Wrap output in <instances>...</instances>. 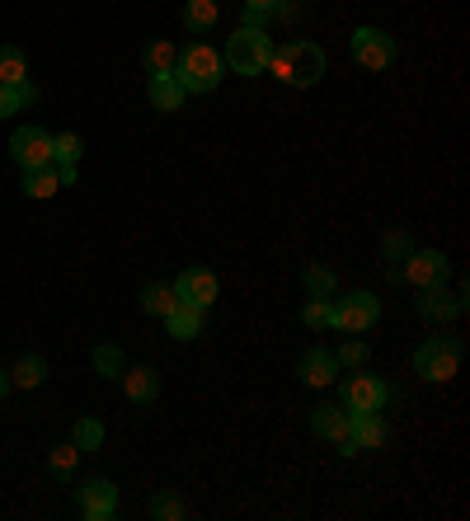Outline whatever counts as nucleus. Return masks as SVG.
Returning a JSON list of instances; mask_svg holds the SVG:
<instances>
[{
  "label": "nucleus",
  "instance_id": "obj_1",
  "mask_svg": "<svg viewBox=\"0 0 470 521\" xmlns=\"http://www.w3.org/2000/svg\"><path fill=\"white\" fill-rule=\"evenodd\" d=\"M268 71H273L282 85H292V90H311V85L325 80L329 57H325V47L311 43V38H292V43L273 47V62H268Z\"/></svg>",
  "mask_w": 470,
  "mask_h": 521
},
{
  "label": "nucleus",
  "instance_id": "obj_2",
  "mask_svg": "<svg viewBox=\"0 0 470 521\" xmlns=\"http://www.w3.org/2000/svg\"><path fill=\"white\" fill-rule=\"evenodd\" d=\"M174 80L184 85V94H212L226 80V62H221L217 47L207 43H188L174 62Z\"/></svg>",
  "mask_w": 470,
  "mask_h": 521
},
{
  "label": "nucleus",
  "instance_id": "obj_3",
  "mask_svg": "<svg viewBox=\"0 0 470 521\" xmlns=\"http://www.w3.org/2000/svg\"><path fill=\"white\" fill-rule=\"evenodd\" d=\"M221 62L235 76H264L268 62H273V38L268 29H235L221 47Z\"/></svg>",
  "mask_w": 470,
  "mask_h": 521
},
{
  "label": "nucleus",
  "instance_id": "obj_4",
  "mask_svg": "<svg viewBox=\"0 0 470 521\" xmlns=\"http://www.w3.org/2000/svg\"><path fill=\"white\" fill-rule=\"evenodd\" d=\"M381 320V301L372 292H344L329 301V329H344V334H367Z\"/></svg>",
  "mask_w": 470,
  "mask_h": 521
},
{
  "label": "nucleus",
  "instance_id": "obj_5",
  "mask_svg": "<svg viewBox=\"0 0 470 521\" xmlns=\"http://www.w3.org/2000/svg\"><path fill=\"white\" fill-rule=\"evenodd\" d=\"M456 367H461V338H447V334L428 338V343H419V353H414V371L433 385H447L456 376Z\"/></svg>",
  "mask_w": 470,
  "mask_h": 521
},
{
  "label": "nucleus",
  "instance_id": "obj_6",
  "mask_svg": "<svg viewBox=\"0 0 470 521\" xmlns=\"http://www.w3.org/2000/svg\"><path fill=\"white\" fill-rule=\"evenodd\" d=\"M386 399H391V385L367 367H353V376H344L339 385V404L348 414H376V409H386Z\"/></svg>",
  "mask_w": 470,
  "mask_h": 521
},
{
  "label": "nucleus",
  "instance_id": "obj_7",
  "mask_svg": "<svg viewBox=\"0 0 470 521\" xmlns=\"http://www.w3.org/2000/svg\"><path fill=\"white\" fill-rule=\"evenodd\" d=\"M400 277H405L414 292H433V287H447L452 263H447L442 249H414V254L405 259V268H400Z\"/></svg>",
  "mask_w": 470,
  "mask_h": 521
},
{
  "label": "nucleus",
  "instance_id": "obj_8",
  "mask_svg": "<svg viewBox=\"0 0 470 521\" xmlns=\"http://www.w3.org/2000/svg\"><path fill=\"white\" fill-rule=\"evenodd\" d=\"M348 52H353V62L367 66V71H386V66L395 62V38L386 29L362 24V29H353V38H348Z\"/></svg>",
  "mask_w": 470,
  "mask_h": 521
},
{
  "label": "nucleus",
  "instance_id": "obj_9",
  "mask_svg": "<svg viewBox=\"0 0 470 521\" xmlns=\"http://www.w3.org/2000/svg\"><path fill=\"white\" fill-rule=\"evenodd\" d=\"M170 287H174V301H184V306H193V310L217 306V296H221L217 273H207V268H184L179 282H170Z\"/></svg>",
  "mask_w": 470,
  "mask_h": 521
},
{
  "label": "nucleus",
  "instance_id": "obj_10",
  "mask_svg": "<svg viewBox=\"0 0 470 521\" xmlns=\"http://www.w3.org/2000/svg\"><path fill=\"white\" fill-rule=\"evenodd\" d=\"M10 155H15L19 169H43L52 165V132L43 127H15V137H10Z\"/></svg>",
  "mask_w": 470,
  "mask_h": 521
},
{
  "label": "nucleus",
  "instance_id": "obj_11",
  "mask_svg": "<svg viewBox=\"0 0 470 521\" xmlns=\"http://www.w3.org/2000/svg\"><path fill=\"white\" fill-rule=\"evenodd\" d=\"M381 442H386V418H381V409H376V414H348V437L339 442V451H344V456L376 451Z\"/></svg>",
  "mask_w": 470,
  "mask_h": 521
},
{
  "label": "nucleus",
  "instance_id": "obj_12",
  "mask_svg": "<svg viewBox=\"0 0 470 521\" xmlns=\"http://www.w3.org/2000/svg\"><path fill=\"white\" fill-rule=\"evenodd\" d=\"M80 498V517L85 521H109L118 512V489H113L109 479H85L76 489Z\"/></svg>",
  "mask_w": 470,
  "mask_h": 521
},
{
  "label": "nucleus",
  "instance_id": "obj_13",
  "mask_svg": "<svg viewBox=\"0 0 470 521\" xmlns=\"http://www.w3.org/2000/svg\"><path fill=\"white\" fill-rule=\"evenodd\" d=\"M297 376L311 385V390H325V385L339 376V357L329 353V348H306V353H301Z\"/></svg>",
  "mask_w": 470,
  "mask_h": 521
},
{
  "label": "nucleus",
  "instance_id": "obj_14",
  "mask_svg": "<svg viewBox=\"0 0 470 521\" xmlns=\"http://www.w3.org/2000/svg\"><path fill=\"white\" fill-rule=\"evenodd\" d=\"M311 432L320 437V442H344L348 437V409L344 404H320V409H311Z\"/></svg>",
  "mask_w": 470,
  "mask_h": 521
},
{
  "label": "nucleus",
  "instance_id": "obj_15",
  "mask_svg": "<svg viewBox=\"0 0 470 521\" xmlns=\"http://www.w3.org/2000/svg\"><path fill=\"white\" fill-rule=\"evenodd\" d=\"M461 310H466V301H461V296H452L447 287H433V292H423V301H419V315L428 324H452Z\"/></svg>",
  "mask_w": 470,
  "mask_h": 521
},
{
  "label": "nucleus",
  "instance_id": "obj_16",
  "mask_svg": "<svg viewBox=\"0 0 470 521\" xmlns=\"http://www.w3.org/2000/svg\"><path fill=\"white\" fill-rule=\"evenodd\" d=\"M165 334L179 338V343H193V338L203 334V310L184 306V301H174L170 315H165Z\"/></svg>",
  "mask_w": 470,
  "mask_h": 521
},
{
  "label": "nucleus",
  "instance_id": "obj_17",
  "mask_svg": "<svg viewBox=\"0 0 470 521\" xmlns=\"http://www.w3.org/2000/svg\"><path fill=\"white\" fill-rule=\"evenodd\" d=\"M146 99H151V108H156V113H179L188 94H184V85H179L174 76H151V85H146Z\"/></svg>",
  "mask_w": 470,
  "mask_h": 521
},
{
  "label": "nucleus",
  "instance_id": "obj_18",
  "mask_svg": "<svg viewBox=\"0 0 470 521\" xmlns=\"http://www.w3.org/2000/svg\"><path fill=\"white\" fill-rule=\"evenodd\" d=\"M118 381H123V390H127L132 404H151V399L160 395V376L151 367H127Z\"/></svg>",
  "mask_w": 470,
  "mask_h": 521
},
{
  "label": "nucleus",
  "instance_id": "obj_19",
  "mask_svg": "<svg viewBox=\"0 0 470 521\" xmlns=\"http://www.w3.org/2000/svg\"><path fill=\"white\" fill-rule=\"evenodd\" d=\"M174 62H179V47L165 43V38H151V43L141 47V66L151 76H174Z\"/></svg>",
  "mask_w": 470,
  "mask_h": 521
},
{
  "label": "nucleus",
  "instance_id": "obj_20",
  "mask_svg": "<svg viewBox=\"0 0 470 521\" xmlns=\"http://www.w3.org/2000/svg\"><path fill=\"white\" fill-rule=\"evenodd\" d=\"M301 282H306V296H315V301H334V296H339V277H334V268H325V263H306Z\"/></svg>",
  "mask_w": 470,
  "mask_h": 521
},
{
  "label": "nucleus",
  "instance_id": "obj_21",
  "mask_svg": "<svg viewBox=\"0 0 470 521\" xmlns=\"http://www.w3.org/2000/svg\"><path fill=\"white\" fill-rule=\"evenodd\" d=\"M217 19H221V0H188L184 5V29L188 33L217 29Z\"/></svg>",
  "mask_w": 470,
  "mask_h": 521
},
{
  "label": "nucleus",
  "instance_id": "obj_22",
  "mask_svg": "<svg viewBox=\"0 0 470 521\" xmlns=\"http://www.w3.org/2000/svg\"><path fill=\"white\" fill-rule=\"evenodd\" d=\"M62 188V174H57V165H43V169H24V198H52Z\"/></svg>",
  "mask_w": 470,
  "mask_h": 521
},
{
  "label": "nucleus",
  "instance_id": "obj_23",
  "mask_svg": "<svg viewBox=\"0 0 470 521\" xmlns=\"http://www.w3.org/2000/svg\"><path fill=\"white\" fill-rule=\"evenodd\" d=\"M29 80V57L15 43H0V85H19Z\"/></svg>",
  "mask_w": 470,
  "mask_h": 521
},
{
  "label": "nucleus",
  "instance_id": "obj_24",
  "mask_svg": "<svg viewBox=\"0 0 470 521\" xmlns=\"http://www.w3.org/2000/svg\"><path fill=\"white\" fill-rule=\"evenodd\" d=\"M10 381H15L19 390H33V385H43V381H47V362H43L38 353H24L15 367H10Z\"/></svg>",
  "mask_w": 470,
  "mask_h": 521
},
{
  "label": "nucleus",
  "instance_id": "obj_25",
  "mask_svg": "<svg viewBox=\"0 0 470 521\" xmlns=\"http://www.w3.org/2000/svg\"><path fill=\"white\" fill-rule=\"evenodd\" d=\"M94 371H99V376H104V381H118V376H123L127 371V357H123V348H113V343H99V348H94Z\"/></svg>",
  "mask_w": 470,
  "mask_h": 521
},
{
  "label": "nucleus",
  "instance_id": "obj_26",
  "mask_svg": "<svg viewBox=\"0 0 470 521\" xmlns=\"http://www.w3.org/2000/svg\"><path fill=\"white\" fill-rule=\"evenodd\" d=\"M170 306H174V287H170V282H151V287L141 292V310H146V315H156V320H165Z\"/></svg>",
  "mask_w": 470,
  "mask_h": 521
},
{
  "label": "nucleus",
  "instance_id": "obj_27",
  "mask_svg": "<svg viewBox=\"0 0 470 521\" xmlns=\"http://www.w3.org/2000/svg\"><path fill=\"white\" fill-rule=\"evenodd\" d=\"M76 460H80V446H76V442H71V446H57V451L47 456V470H52L57 479H71V475H76Z\"/></svg>",
  "mask_w": 470,
  "mask_h": 521
},
{
  "label": "nucleus",
  "instance_id": "obj_28",
  "mask_svg": "<svg viewBox=\"0 0 470 521\" xmlns=\"http://www.w3.org/2000/svg\"><path fill=\"white\" fill-rule=\"evenodd\" d=\"M184 512H188V503L179 493H156V498H151V517L156 521H179Z\"/></svg>",
  "mask_w": 470,
  "mask_h": 521
},
{
  "label": "nucleus",
  "instance_id": "obj_29",
  "mask_svg": "<svg viewBox=\"0 0 470 521\" xmlns=\"http://www.w3.org/2000/svg\"><path fill=\"white\" fill-rule=\"evenodd\" d=\"M80 151H85V146H80L76 132H62V137H52V165H76Z\"/></svg>",
  "mask_w": 470,
  "mask_h": 521
},
{
  "label": "nucleus",
  "instance_id": "obj_30",
  "mask_svg": "<svg viewBox=\"0 0 470 521\" xmlns=\"http://www.w3.org/2000/svg\"><path fill=\"white\" fill-rule=\"evenodd\" d=\"M76 446L80 451H99V446H104V423H99V418H80L76 423Z\"/></svg>",
  "mask_w": 470,
  "mask_h": 521
},
{
  "label": "nucleus",
  "instance_id": "obj_31",
  "mask_svg": "<svg viewBox=\"0 0 470 521\" xmlns=\"http://www.w3.org/2000/svg\"><path fill=\"white\" fill-rule=\"evenodd\" d=\"M381 249H386V259H391V263H405L409 254H414V240H409V230H391Z\"/></svg>",
  "mask_w": 470,
  "mask_h": 521
},
{
  "label": "nucleus",
  "instance_id": "obj_32",
  "mask_svg": "<svg viewBox=\"0 0 470 521\" xmlns=\"http://www.w3.org/2000/svg\"><path fill=\"white\" fill-rule=\"evenodd\" d=\"M334 357H339V367H367V343L362 338H348Z\"/></svg>",
  "mask_w": 470,
  "mask_h": 521
},
{
  "label": "nucleus",
  "instance_id": "obj_33",
  "mask_svg": "<svg viewBox=\"0 0 470 521\" xmlns=\"http://www.w3.org/2000/svg\"><path fill=\"white\" fill-rule=\"evenodd\" d=\"M301 324L306 329H329V301H306V310H301Z\"/></svg>",
  "mask_w": 470,
  "mask_h": 521
},
{
  "label": "nucleus",
  "instance_id": "obj_34",
  "mask_svg": "<svg viewBox=\"0 0 470 521\" xmlns=\"http://www.w3.org/2000/svg\"><path fill=\"white\" fill-rule=\"evenodd\" d=\"M15 113H24L19 85H0V118H15Z\"/></svg>",
  "mask_w": 470,
  "mask_h": 521
},
{
  "label": "nucleus",
  "instance_id": "obj_35",
  "mask_svg": "<svg viewBox=\"0 0 470 521\" xmlns=\"http://www.w3.org/2000/svg\"><path fill=\"white\" fill-rule=\"evenodd\" d=\"M245 10H264V15H287L282 0H245Z\"/></svg>",
  "mask_w": 470,
  "mask_h": 521
},
{
  "label": "nucleus",
  "instance_id": "obj_36",
  "mask_svg": "<svg viewBox=\"0 0 470 521\" xmlns=\"http://www.w3.org/2000/svg\"><path fill=\"white\" fill-rule=\"evenodd\" d=\"M15 390V381H10V371H0V395H10Z\"/></svg>",
  "mask_w": 470,
  "mask_h": 521
}]
</instances>
